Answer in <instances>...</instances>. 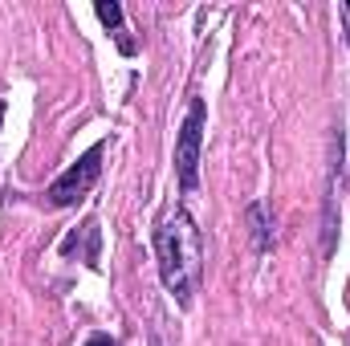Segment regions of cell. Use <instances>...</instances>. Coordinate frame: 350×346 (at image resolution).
<instances>
[{
    "label": "cell",
    "instance_id": "7a4b0ae2",
    "mask_svg": "<svg viewBox=\"0 0 350 346\" xmlns=\"http://www.w3.org/2000/svg\"><path fill=\"white\" fill-rule=\"evenodd\" d=\"M204 127H208V106L204 98L187 102V118L179 127V143H175V172H179V187L191 191L200 183V147H204Z\"/></svg>",
    "mask_w": 350,
    "mask_h": 346
},
{
    "label": "cell",
    "instance_id": "3957f363",
    "mask_svg": "<svg viewBox=\"0 0 350 346\" xmlns=\"http://www.w3.org/2000/svg\"><path fill=\"white\" fill-rule=\"evenodd\" d=\"M102 155H106V143H94L70 172L57 175V179L49 183V204H53V208H70V204H78L90 187L98 183V175H102Z\"/></svg>",
    "mask_w": 350,
    "mask_h": 346
},
{
    "label": "cell",
    "instance_id": "277c9868",
    "mask_svg": "<svg viewBox=\"0 0 350 346\" xmlns=\"http://www.w3.org/2000/svg\"><path fill=\"white\" fill-rule=\"evenodd\" d=\"M249 228H253V245H257V253H269V249H273V224H269L265 204H249Z\"/></svg>",
    "mask_w": 350,
    "mask_h": 346
},
{
    "label": "cell",
    "instance_id": "ba28073f",
    "mask_svg": "<svg viewBox=\"0 0 350 346\" xmlns=\"http://www.w3.org/2000/svg\"><path fill=\"white\" fill-rule=\"evenodd\" d=\"M347 41H350V4H347Z\"/></svg>",
    "mask_w": 350,
    "mask_h": 346
},
{
    "label": "cell",
    "instance_id": "5b68a950",
    "mask_svg": "<svg viewBox=\"0 0 350 346\" xmlns=\"http://www.w3.org/2000/svg\"><path fill=\"white\" fill-rule=\"evenodd\" d=\"M82 241H86V265H98V220L82 224ZM74 249H78V237L70 232L66 245H62V253H74Z\"/></svg>",
    "mask_w": 350,
    "mask_h": 346
},
{
    "label": "cell",
    "instance_id": "8992f818",
    "mask_svg": "<svg viewBox=\"0 0 350 346\" xmlns=\"http://www.w3.org/2000/svg\"><path fill=\"white\" fill-rule=\"evenodd\" d=\"M98 21H102L106 29H122V8H118L114 0H110V4L102 0V4H98Z\"/></svg>",
    "mask_w": 350,
    "mask_h": 346
},
{
    "label": "cell",
    "instance_id": "52a82bcc",
    "mask_svg": "<svg viewBox=\"0 0 350 346\" xmlns=\"http://www.w3.org/2000/svg\"><path fill=\"white\" fill-rule=\"evenodd\" d=\"M86 346H114V343H110L106 334H90V338H86Z\"/></svg>",
    "mask_w": 350,
    "mask_h": 346
},
{
    "label": "cell",
    "instance_id": "9c48e42d",
    "mask_svg": "<svg viewBox=\"0 0 350 346\" xmlns=\"http://www.w3.org/2000/svg\"><path fill=\"white\" fill-rule=\"evenodd\" d=\"M151 346H163V343H159V338H151Z\"/></svg>",
    "mask_w": 350,
    "mask_h": 346
},
{
    "label": "cell",
    "instance_id": "30bf717a",
    "mask_svg": "<svg viewBox=\"0 0 350 346\" xmlns=\"http://www.w3.org/2000/svg\"><path fill=\"white\" fill-rule=\"evenodd\" d=\"M0 118H4V102H0Z\"/></svg>",
    "mask_w": 350,
    "mask_h": 346
},
{
    "label": "cell",
    "instance_id": "6da1fadb",
    "mask_svg": "<svg viewBox=\"0 0 350 346\" xmlns=\"http://www.w3.org/2000/svg\"><path fill=\"white\" fill-rule=\"evenodd\" d=\"M155 261H159L163 289L187 310L200 289V277H204V245H200L196 220L183 208L163 216V224L155 228Z\"/></svg>",
    "mask_w": 350,
    "mask_h": 346
}]
</instances>
